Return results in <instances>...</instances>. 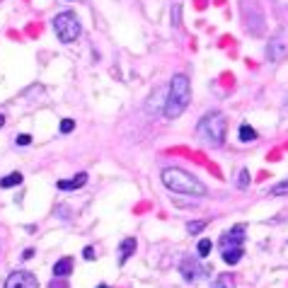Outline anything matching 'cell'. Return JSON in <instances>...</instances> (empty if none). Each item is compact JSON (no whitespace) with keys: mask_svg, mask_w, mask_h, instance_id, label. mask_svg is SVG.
<instances>
[{"mask_svg":"<svg viewBox=\"0 0 288 288\" xmlns=\"http://www.w3.org/2000/svg\"><path fill=\"white\" fill-rule=\"evenodd\" d=\"M189 102H192L189 78L184 73H177L172 80H170V87H167V99H165L162 114L167 116V119H177V116H182V112L189 107Z\"/></svg>","mask_w":288,"mask_h":288,"instance_id":"1","label":"cell"},{"mask_svg":"<svg viewBox=\"0 0 288 288\" xmlns=\"http://www.w3.org/2000/svg\"><path fill=\"white\" fill-rule=\"evenodd\" d=\"M162 184L167 189H172L174 194H184V196H206V187L194 177V174L184 172L179 167H167L162 170Z\"/></svg>","mask_w":288,"mask_h":288,"instance_id":"2","label":"cell"},{"mask_svg":"<svg viewBox=\"0 0 288 288\" xmlns=\"http://www.w3.org/2000/svg\"><path fill=\"white\" fill-rule=\"evenodd\" d=\"M225 126H228V121H225V116L221 114V112L206 114L201 121H199V126H196L199 141L206 145H211V148L223 145V141H225Z\"/></svg>","mask_w":288,"mask_h":288,"instance_id":"3","label":"cell"},{"mask_svg":"<svg viewBox=\"0 0 288 288\" xmlns=\"http://www.w3.org/2000/svg\"><path fill=\"white\" fill-rule=\"evenodd\" d=\"M54 29H56V36L63 44L75 41L80 36V32H83L78 17H75V12H61V15H56L54 17Z\"/></svg>","mask_w":288,"mask_h":288,"instance_id":"4","label":"cell"},{"mask_svg":"<svg viewBox=\"0 0 288 288\" xmlns=\"http://www.w3.org/2000/svg\"><path fill=\"white\" fill-rule=\"evenodd\" d=\"M5 288H39V281L32 271H12L5 279Z\"/></svg>","mask_w":288,"mask_h":288,"instance_id":"5","label":"cell"},{"mask_svg":"<svg viewBox=\"0 0 288 288\" xmlns=\"http://www.w3.org/2000/svg\"><path fill=\"white\" fill-rule=\"evenodd\" d=\"M242 242H245V228L242 225H235V228L221 235V250L223 252L232 250V247H242Z\"/></svg>","mask_w":288,"mask_h":288,"instance_id":"6","label":"cell"},{"mask_svg":"<svg viewBox=\"0 0 288 288\" xmlns=\"http://www.w3.org/2000/svg\"><path fill=\"white\" fill-rule=\"evenodd\" d=\"M179 271H182L184 281H192V284H194V281H199V279H201V274L206 271V269H203V266H201V264H199L196 259L187 257V259L179 264Z\"/></svg>","mask_w":288,"mask_h":288,"instance_id":"7","label":"cell"},{"mask_svg":"<svg viewBox=\"0 0 288 288\" xmlns=\"http://www.w3.org/2000/svg\"><path fill=\"white\" fill-rule=\"evenodd\" d=\"M266 56H269L271 63H276V61H281V58L286 56V44H284L281 36H274V39L269 41V46H266Z\"/></svg>","mask_w":288,"mask_h":288,"instance_id":"8","label":"cell"},{"mask_svg":"<svg viewBox=\"0 0 288 288\" xmlns=\"http://www.w3.org/2000/svg\"><path fill=\"white\" fill-rule=\"evenodd\" d=\"M85 184H87V174L80 172L78 177H73V179H61L56 187L63 189V192H70V189H80V187H85Z\"/></svg>","mask_w":288,"mask_h":288,"instance_id":"9","label":"cell"},{"mask_svg":"<svg viewBox=\"0 0 288 288\" xmlns=\"http://www.w3.org/2000/svg\"><path fill=\"white\" fill-rule=\"evenodd\" d=\"M133 252H136V237H126L119 247V264H126Z\"/></svg>","mask_w":288,"mask_h":288,"instance_id":"10","label":"cell"},{"mask_svg":"<svg viewBox=\"0 0 288 288\" xmlns=\"http://www.w3.org/2000/svg\"><path fill=\"white\" fill-rule=\"evenodd\" d=\"M70 271H73V259L70 257H63V259H58L54 264V276L56 279H65Z\"/></svg>","mask_w":288,"mask_h":288,"instance_id":"11","label":"cell"},{"mask_svg":"<svg viewBox=\"0 0 288 288\" xmlns=\"http://www.w3.org/2000/svg\"><path fill=\"white\" fill-rule=\"evenodd\" d=\"M242 259V247H232V250H225V252H223V261H225V264H237V261Z\"/></svg>","mask_w":288,"mask_h":288,"instance_id":"12","label":"cell"},{"mask_svg":"<svg viewBox=\"0 0 288 288\" xmlns=\"http://www.w3.org/2000/svg\"><path fill=\"white\" fill-rule=\"evenodd\" d=\"M17 184H22V174L20 172H10L7 177L0 179V187L2 189H10V187H17Z\"/></svg>","mask_w":288,"mask_h":288,"instance_id":"13","label":"cell"},{"mask_svg":"<svg viewBox=\"0 0 288 288\" xmlns=\"http://www.w3.org/2000/svg\"><path fill=\"white\" fill-rule=\"evenodd\" d=\"M255 138H257V131H255L250 124H242V126H240V141H242V143H250V141H255Z\"/></svg>","mask_w":288,"mask_h":288,"instance_id":"14","label":"cell"},{"mask_svg":"<svg viewBox=\"0 0 288 288\" xmlns=\"http://www.w3.org/2000/svg\"><path fill=\"white\" fill-rule=\"evenodd\" d=\"M211 250H213V242H211V240H206V237H203V240H199V245H196V255H199L201 259L211 255Z\"/></svg>","mask_w":288,"mask_h":288,"instance_id":"15","label":"cell"},{"mask_svg":"<svg viewBox=\"0 0 288 288\" xmlns=\"http://www.w3.org/2000/svg\"><path fill=\"white\" fill-rule=\"evenodd\" d=\"M269 194H271V196H286V194H288V179L279 182V184H274Z\"/></svg>","mask_w":288,"mask_h":288,"instance_id":"16","label":"cell"},{"mask_svg":"<svg viewBox=\"0 0 288 288\" xmlns=\"http://www.w3.org/2000/svg\"><path fill=\"white\" fill-rule=\"evenodd\" d=\"M203 228H206V221H189V223H187V232H189V235H196V232L203 230Z\"/></svg>","mask_w":288,"mask_h":288,"instance_id":"17","label":"cell"},{"mask_svg":"<svg viewBox=\"0 0 288 288\" xmlns=\"http://www.w3.org/2000/svg\"><path fill=\"white\" fill-rule=\"evenodd\" d=\"M211 288H232V279L230 276H218Z\"/></svg>","mask_w":288,"mask_h":288,"instance_id":"18","label":"cell"},{"mask_svg":"<svg viewBox=\"0 0 288 288\" xmlns=\"http://www.w3.org/2000/svg\"><path fill=\"white\" fill-rule=\"evenodd\" d=\"M73 128H75V121L73 119H63L61 121V133H70Z\"/></svg>","mask_w":288,"mask_h":288,"instance_id":"19","label":"cell"},{"mask_svg":"<svg viewBox=\"0 0 288 288\" xmlns=\"http://www.w3.org/2000/svg\"><path fill=\"white\" fill-rule=\"evenodd\" d=\"M237 184L245 189V187H250V172L247 170H240V177H237Z\"/></svg>","mask_w":288,"mask_h":288,"instance_id":"20","label":"cell"},{"mask_svg":"<svg viewBox=\"0 0 288 288\" xmlns=\"http://www.w3.org/2000/svg\"><path fill=\"white\" fill-rule=\"evenodd\" d=\"M179 12H182V7H179V5H174L172 7V25L174 27H179Z\"/></svg>","mask_w":288,"mask_h":288,"instance_id":"21","label":"cell"},{"mask_svg":"<svg viewBox=\"0 0 288 288\" xmlns=\"http://www.w3.org/2000/svg\"><path fill=\"white\" fill-rule=\"evenodd\" d=\"M32 143V136L29 133H22V136H17V145H29Z\"/></svg>","mask_w":288,"mask_h":288,"instance_id":"22","label":"cell"},{"mask_svg":"<svg viewBox=\"0 0 288 288\" xmlns=\"http://www.w3.org/2000/svg\"><path fill=\"white\" fill-rule=\"evenodd\" d=\"M83 257H85V259H95V250H92V247H85V250H83Z\"/></svg>","mask_w":288,"mask_h":288,"instance_id":"23","label":"cell"},{"mask_svg":"<svg viewBox=\"0 0 288 288\" xmlns=\"http://www.w3.org/2000/svg\"><path fill=\"white\" fill-rule=\"evenodd\" d=\"M34 257V250H25V255H22V259H32Z\"/></svg>","mask_w":288,"mask_h":288,"instance_id":"24","label":"cell"},{"mask_svg":"<svg viewBox=\"0 0 288 288\" xmlns=\"http://www.w3.org/2000/svg\"><path fill=\"white\" fill-rule=\"evenodd\" d=\"M2 126H5V116L0 114V128H2Z\"/></svg>","mask_w":288,"mask_h":288,"instance_id":"25","label":"cell"},{"mask_svg":"<svg viewBox=\"0 0 288 288\" xmlns=\"http://www.w3.org/2000/svg\"><path fill=\"white\" fill-rule=\"evenodd\" d=\"M51 288H65V286H63V284H61V286H56V284H54V286H51Z\"/></svg>","mask_w":288,"mask_h":288,"instance_id":"26","label":"cell"},{"mask_svg":"<svg viewBox=\"0 0 288 288\" xmlns=\"http://www.w3.org/2000/svg\"><path fill=\"white\" fill-rule=\"evenodd\" d=\"M279 2H284V5H288V0H279Z\"/></svg>","mask_w":288,"mask_h":288,"instance_id":"27","label":"cell"},{"mask_svg":"<svg viewBox=\"0 0 288 288\" xmlns=\"http://www.w3.org/2000/svg\"><path fill=\"white\" fill-rule=\"evenodd\" d=\"M97 288H109V286H104V284H102V286H97Z\"/></svg>","mask_w":288,"mask_h":288,"instance_id":"28","label":"cell"}]
</instances>
